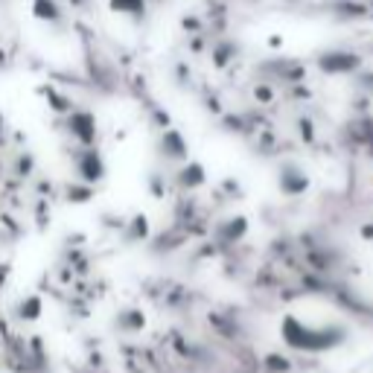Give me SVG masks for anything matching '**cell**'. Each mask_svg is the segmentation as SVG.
Wrapping results in <instances>:
<instances>
[{"instance_id": "cell-1", "label": "cell", "mask_w": 373, "mask_h": 373, "mask_svg": "<svg viewBox=\"0 0 373 373\" xmlns=\"http://www.w3.org/2000/svg\"><path fill=\"white\" fill-rule=\"evenodd\" d=\"M280 335L289 347L304 353H321V350H333L335 344H341L344 333L335 327H309L306 321H301L297 315H286L280 321Z\"/></svg>"}, {"instance_id": "cell-2", "label": "cell", "mask_w": 373, "mask_h": 373, "mask_svg": "<svg viewBox=\"0 0 373 373\" xmlns=\"http://www.w3.org/2000/svg\"><path fill=\"white\" fill-rule=\"evenodd\" d=\"M73 169H76V178L85 181V184H103L105 176H108V163L103 158L96 146H79L73 152Z\"/></svg>"}, {"instance_id": "cell-3", "label": "cell", "mask_w": 373, "mask_h": 373, "mask_svg": "<svg viewBox=\"0 0 373 373\" xmlns=\"http://www.w3.org/2000/svg\"><path fill=\"white\" fill-rule=\"evenodd\" d=\"M64 132L79 146H96L99 120H96V114L91 108H73L70 114H64Z\"/></svg>"}, {"instance_id": "cell-4", "label": "cell", "mask_w": 373, "mask_h": 373, "mask_svg": "<svg viewBox=\"0 0 373 373\" xmlns=\"http://www.w3.org/2000/svg\"><path fill=\"white\" fill-rule=\"evenodd\" d=\"M158 155L163 158V161H169V163H184V161H190V143H187V137L178 132V129H161V134H158Z\"/></svg>"}, {"instance_id": "cell-5", "label": "cell", "mask_w": 373, "mask_h": 373, "mask_svg": "<svg viewBox=\"0 0 373 373\" xmlns=\"http://www.w3.org/2000/svg\"><path fill=\"white\" fill-rule=\"evenodd\" d=\"M207 184V169L202 161H184L178 169H176V187L184 190V193H193L198 187Z\"/></svg>"}, {"instance_id": "cell-6", "label": "cell", "mask_w": 373, "mask_h": 373, "mask_svg": "<svg viewBox=\"0 0 373 373\" xmlns=\"http://www.w3.org/2000/svg\"><path fill=\"white\" fill-rule=\"evenodd\" d=\"M277 187H280V193H283V195L294 198V195H301V193H306V190H309V178H306V172H304V169H297V166L286 163V166L280 169Z\"/></svg>"}, {"instance_id": "cell-7", "label": "cell", "mask_w": 373, "mask_h": 373, "mask_svg": "<svg viewBox=\"0 0 373 373\" xmlns=\"http://www.w3.org/2000/svg\"><path fill=\"white\" fill-rule=\"evenodd\" d=\"M30 12H33L35 21L47 23V27H59V23L64 21V6L59 4V0H33Z\"/></svg>"}, {"instance_id": "cell-8", "label": "cell", "mask_w": 373, "mask_h": 373, "mask_svg": "<svg viewBox=\"0 0 373 373\" xmlns=\"http://www.w3.org/2000/svg\"><path fill=\"white\" fill-rule=\"evenodd\" d=\"M245 234H248V219L245 216H231L225 222H219V228H216V236H219L222 245H236Z\"/></svg>"}, {"instance_id": "cell-9", "label": "cell", "mask_w": 373, "mask_h": 373, "mask_svg": "<svg viewBox=\"0 0 373 373\" xmlns=\"http://www.w3.org/2000/svg\"><path fill=\"white\" fill-rule=\"evenodd\" d=\"M149 234H152V225H149V216L146 213H134L126 225H122V242L126 245H137L146 242Z\"/></svg>"}, {"instance_id": "cell-10", "label": "cell", "mask_w": 373, "mask_h": 373, "mask_svg": "<svg viewBox=\"0 0 373 373\" xmlns=\"http://www.w3.org/2000/svg\"><path fill=\"white\" fill-rule=\"evenodd\" d=\"M318 67L324 73H347V70L359 67V56H353V53H327V56L318 59Z\"/></svg>"}, {"instance_id": "cell-11", "label": "cell", "mask_w": 373, "mask_h": 373, "mask_svg": "<svg viewBox=\"0 0 373 373\" xmlns=\"http://www.w3.org/2000/svg\"><path fill=\"white\" fill-rule=\"evenodd\" d=\"M44 315V297L41 294H23L18 306H15V318L18 321H27V324H33V321H38Z\"/></svg>"}, {"instance_id": "cell-12", "label": "cell", "mask_w": 373, "mask_h": 373, "mask_svg": "<svg viewBox=\"0 0 373 373\" xmlns=\"http://www.w3.org/2000/svg\"><path fill=\"white\" fill-rule=\"evenodd\" d=\"M114 327L120 333H140L146 327V315L143 309H120L114 318Z\"/></svg>"}, {"instance_id": "cell-13", "label": "cell", "mask_w": 373, "mask_h": 373, "mask_svg": "<svg viewBox=\"0 0 373 373\" xmlns=\"http://www.w3.org/2000/svg\"><path fill=\"white\" fill-rule=\"evenodd\" d=\"M108 9L114 15H126L134 21H143L149 12V0H108Z\"/></svg>"}, {"instance_id": "cell-14", "label": "cell", "mask_w": 373, "mask_h": 373, "mask_svg": "<svg viewBox=\"0 0 373 373\" xmlns=\"http://www.w3.org/2000/svg\"><path fill=\"white\" fill-rule=\"evenodd\" d=\"M236 50H239L236 41H231V38H219V41L210 47V62H213V67L222 70V67H225V64L236 56Z\"/></svg>"}, {"instance_id": "cell-15", "label": "cell", "mask_w": 373, "mask_h": 373, "mask_svg": "<svg viewBox=\"0 0 373 373\" xmlns=\"http://www.w3.org/2000/svg\"><path fill=\"white\" fill-rule=\"evenodd\" d=\"M93 195H96V187L85 184V181H73V184L64 187V202L67 205H88Z\"/></svg>"}, {"instance_id": "cell-16", "label": "cell", "mask_w": 373, "mask_h": 373, "mask_svg": "<svg viewBox=\"0 0 373 373\" xmlns=\"http://www.w3.org/2000/svg\"><path fill=\"white\" fill-rule=\"evenodd\" d=\"M41 93L47 96V103H50V108H53L56 114H70L73 111V103H70V96H64V93H59L53 85H44L41 88Z\"/></svg>"}, {"instance_id": "cell-17", "label": "cell", "mask_w": 373, "mask_h": 373, "mask_svg": "<svg viewBox=\"0 0 373 373\" xmlns=\"http://www.w3.org/2000/svg\"><path fill=\"white\" fill-rule=\"evenodd\" d=\"M265 370H271V373H286V370H292V362L286 356L271 353V356H265Z\"/></svg>"}, {"instance_id": "cell-18", "label": "cell", "mask_w": 373, "mask_h": 373, "mask_svg": "<svg viewBox=\"0 0 373 373\" xmlns=\"http://www.w3.org/2000/svg\"><path fill=\"white\" fill-rule=\"evenodd\" d=\"M181 27H184L190 35H202V18H198V15H184V18H181Z\"/></svg>"}, {"instance_id": "cell-19", "label": "cell", "mask_w": 373, "mask_h": 373, "mask_svg": "<svg viewBox=\"0 0 373 373\" xmlns=\"http://www.w3.org/2000/svg\"><path fill=\"white\" fill-rule=\"evenodd\" d=\"M152 122H155L158 129H169V126H172V120H169V114H166L163 108H155V105H152Z\"/></svg>"}, {"instance_id": "cell-20", "label": "cell", "mask_w": 373, "mask_h": 373, "mask_svg": "<svg viewBox=\"0 0 373 373\" xmlns=\"http://www.w3.org/2000/svg\"><path fill=\"white\" fill-rule=\"evenodd\" d=\"M30 172H33V158H30V155H27V158H18V176L27 178Z\"/></svg>"}, {"instance_id": "cell-21", "label": "cell", "mask_w": 373, "mask_h": 373, "mask_svg": "<svg viewBox=\"0 0 373 373\" xmlns=\"http://www.w3.org/2000/svg\"><path fill=\"white\" fill-rule=\"evenodd\" d=\"M254 96L260 99V103H271V96H275V93H271L268 85H257V88H254Z\"/></svg>"}, {"instance_id": "cell-22", "label": "cell", "mask_w": 373, "mask_h": 373, "mask_svg": "<svg viewBox=\"0 0 373 373\" xmlns=\"http://www.w3.org/2000/svg\"><path fill=\"white\" fill-rule=\"evenodd\" d=\"M176 73H178V82H181V85H184V82H190V67H187L184 62H178V64H176Z\"/></svg>"}, {"instance_id": "cell-23", "label": "cell", "mask_w": 373, "mask_h": 373, "mask_svg": "<svg viewBox=\"0 0 373 373\" xmlns=\"http://www.w3.org/2000/svg\"><path fill=\"white\" fill-rule=\"evenodd\" d=\"M163 190H166V187L161 184V176H158V172H152V193H155L158 198H163Z\"/></svg>"}]
</instances>
